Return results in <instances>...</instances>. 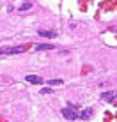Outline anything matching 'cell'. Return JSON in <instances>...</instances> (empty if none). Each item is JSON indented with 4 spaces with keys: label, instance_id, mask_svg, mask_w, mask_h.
I'll use <instances>...</instances> for the list:
<instances>
[{
    "label": "cell",
    "instance_id": "cell-1",
    "mask_svg": "<svg viewBox=\"0 0 117 122\" xmlns=\"http://www.w3.org/2000/svg\"><path fill=\"white\" fill-rule=\"evenodd\" d=\"M23 46H14V48H0V55H18L23 53Z\"/></svg>",
    "mask_w": 117,
    "mask_h": 122
},
{
    "label": "cell",
    "instance_id": "cell-2",
    "mask_svg": "<svg viewBox=\"0 0 117 122\" xmlns=\"http://www.w3.org/2000/svg\"><path fill=\"white\" fill-rule=\"evenodd\" d=\"M60 113H62L68 120H76V119H78V112L73 110V108H62Z\"/></svg>",
    "mask_w": 117,
    "mask_h": 122
},
{
    "label": "cell",
    "instance_id": "cell-3",
    "mask_svg": "<svg viewBox=\"0 0 117 122\" xmlns=\"http://www.w3.org/2000/svg\"><path fill=\"white\" fill-rule=\"evenodd\" d=\"M94 115V108H85L82 113H78V119H82V120H89L90 117Z\"/></svg>",
    "mask_w": 117,
    "mask_h": 122
},
{
    "label": "cell",
    "instance_id": "cell-4",
    "mask_svg": "<svg viewBox=\"0 0 117 122\" xmlns=\"http://www.w3.org/2000/svg\"><path fill=\"white\" fill-rule=\"evenodd\" d=\"M25 80H27L28 83H32V85H41V83H43V78H41V76H36V74H28Z\"/></svg>",
    "mask_w": 117,
    "mask_h": 122
},
{
    "label": "cell",
    "instance_id": "cell-5",
    "mask_svg": "<svg viewBox=\"0 0 117 122\" xmlns=\"http://www.w3.org/2000/svg\"><path fill=\"white\" fill-rule=\"evenodd\" d=\"M103 99L108 101V103H115V94L114 92H105V94H103Z\"/></svg>",
    "mask_w": 117,
    "mask_h": 122
},
{
    "label": "cell",
    "instance_id": "cell-6",
    "mask_svg": "<svg viewBox=\"0 0 117 122\" xmlns=\"http://www.w3.org/2000/svg\"><path fill=\"white\" fill-rule=\"evenodd\" d=\"M44 50H53V44H36V51H44Z\"/></svg>",
    "mask_w": 117,
    "mask_h": 122
},
{
    "label": "cell",
    "instance_id": "cell-7",
    "mask_svg": "<svg viewBox=\"0 0 117 122\" xmlns=\"http://www.w3.org/2000/svg\"><path fill=\"white\" fill-rule=\"evenodd\" d=\"M37 34L41 37H55V32H52V30H37Z\"/></svg>",
    "mask_w": 117,
    "mask_h": 122
},
{
    "label": "cell",
    "instance_id": "cell-8",
    "mask_svg": "<svg viewBox=\"0 0 117 122\" xmlns=\"http://www.w3.org/2000/svg\"><path fill=\"white\" fill-rule=\"evenodd\" d=\"M62 83H64L62 80H48V85H50V87H53V85H62Z\"/></svg>",
    "mask_w": 117,
    "mask_h": 122
},
{
    "label": "cell",
    "instance_id": "cell-9",
    "mask_svg": "<svg viewBox=\"0 0 117 122\" xmlns=\"http://www.w3.org/2000/svg\"><path fill=\"white\" fill-rule=\"evenodd\" d=\"M32 7V2H25V4H21V7H20V11H28Z\"/></svg>",
    "mask_w": 117,
    "mask_h": 122
},
{
    "label": "cell",
    "instance_id": "cell-10",
    "mask_svg": "<svg viewBox=\"0 0 117 122\" xmlns=\"http://www.w3.org/2000/svg\"><path fill=\"white\" fill-rule=\"evenodd\" d=\"M41 94H53V92L50 89H43V90H41Z\"/></svg>",
    "mask_w": 117,
    "mask_h": 122
}]
</instances>
